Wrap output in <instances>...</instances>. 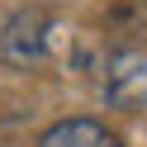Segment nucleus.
Masks as SVG:
<instances>
[{
  "label": "nucleus",
  "mask_w": 147,
  "mask_h": 147,
  "mask_svg": "<svg viewBox=\"0 0 147 147\" xmlns=\"http://www.w3.org/2000/svg\"><path fill=\"white\" fill-rule=\"evenodd\" d=\"M105 100L114 109H147V52L142 48H119L105 62Z\"/></svg>",
  "instance_id": "f257e3e1"
},
{
  "label": "nucleus",
  "mask_w": 147,
  "mask_h": 147,
  "mask_svg": "<svg viewBox=\"0 0 147 147\" xmlns=\"http://www.w3.org/2000/svg\"><path fill=\"white\" fill-rule=\"evenodd\" d=\"M48 33L52 19L43 10H19L5 29H0V62L5 67H33L48 57Z\"/></svg>",
  "instance_id": "f03ea898"
},
{
  "label": "nucleus",
  "mask_w": 147,
  "mask_h": 147,
  "mask_svg": "<svg viewBox=\"0 0 147 147\" xmlns=\"http://www.w3.org/2000/svg\"><path fill=\"white\" fill-rule=\"evenodd\" d=\"M38 147H123V142L100 119H62L38 138Z\"/></svg>",
  "instance_id": "7ed1b4c3"
}]
</instances>
